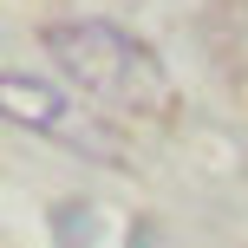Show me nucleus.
Here are the masks:
<instances>
[{
  "label": "nucleus",
  "mask_w": 248,
  "mask_h": 248,
  "mask_svg": "<svg viewBox=\"0 0 248 248\" xmlns=\"http://www.w3.org/2000/svg\"><path fill=\"white\" fill-rule=\"evenodd\" d=\"M46 52L52 65H65L85 98L111 105V111H131V118H163L176 105L170 92V72L157 65V52L137 46L124 26H105V20H65V26H46Z\"/></svg>",
  "instance_id": "f257e3e1"
},
{
  "label": "nucleus",
  "mask_w": 248,
  "mask_h": 248,
  "mask_svg": "<svg viewBox=\"0 0 248 248\" xmlns=\"http://www.w3.org/2000/svg\"><path fill=\"white\" fill-rule=\"evenodd\" d=\"M0 98H7V118H13V124H26V131L78 137V131H72V105H65L52 85H39V78H26V72H7V78H0Z\"/></svg>",
  "instance_id": "f03ea898"
}]
</instances>
